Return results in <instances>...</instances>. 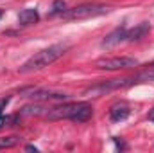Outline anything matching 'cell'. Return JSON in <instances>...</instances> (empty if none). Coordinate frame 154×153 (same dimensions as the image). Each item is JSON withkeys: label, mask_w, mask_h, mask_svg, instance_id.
<instances>
[{"label": "cell", "mask_w": 154, "mask_h": 153, "mask_svg": "<svg viewBox=\"0 0 154 153\" xmlns=\"http://www.w3.org/2000/svg\"><path fill=\"white\" fill-rule=\"evenodd\" d=\"M66 50H68V43H56V45H50V47H47V49L36 52L34 56H31V58L18 69V72H20V74H29V72L41 70V69L52 65L54 61H57Z\"/></svg>", "instance_id": "1"}, {"label": "cell", "mask_w": 154, "mask_h": 153, "mask_svg": "<svg viewBox=\"0 0 154 153\" xmlns=\"http://www.w3.org/2000/svg\"><path fill=\"white\" fill-rule=\"evenodd\" d=\"M109 13L108 5L102 4H82L77 5L74 9H66L61 16L66 20H82V18H91V16H99V15H106Z\"/></svg>", "instance_id": "2"}, {"label": "cell", "mask_w": 154, "mask_h": 153, "mask_svg": "<svg viewBox=\"0 0 154 153\" xmlns=\"http://www.w3.org/2000/svg\"><path fill=\"white\" fill-rule=\"evenodd\" d=\"M138 65V60L129 58V56H116V58H102L95 61L97 69L102 70H124V69H133Z\"/></svg>", "instance_id": "3"}, {"label": "cell", "mask_w": 154, "mask_h": 153, "mask_svg": "<svg viewBox=\"0 0 154 153\" xmlns=\"http://www.w3.org/2000/svg\"><path fill=\"white\" fill-rule=\"evenodd\" d=\"M20 96L23 97H32V99H41V101H65L68 96L65 92L57 90H41V88H23L20 90Z\"/></svg>", "instance_id": "4"}, {"label": "cell", "mask_w": 154, "mask_h": 153, "mask_svg": "<svg viewBox=\"0 0 154 153\" xmlns=\"http://www.w3.org/2000/svg\"><path fill=\"white\" fill-rule=\"evenodd\" d=\"M124 41H127V29L122 25V27H116L115 31H111L106 38L102 40L100 47L102 49H113V47L124 43Z\"/></svg>", "instance_id": "5"}, {"label": "cell", "mask_w": 154, "mask_h": 153, "mask_svg": "<svg viewBox=\"0 0 154 153\" xmlns=\"http://www.w3.org/2000/svg\"><path fill=\"white\" fill-rule=\"evenodd\" d=\"M91 115H93V108H91L90 103H77V108L74 112V115L70 117V121H74V122H86V121L91 119Z\"/></svg>", "instance_id": "6"}, {"label": "cell", "mask_w": 154, "mask_h": 153, "mask_svg": "<svg viewBox=\"0 0 154 153\" xmlns=\"http://www.w3.org/2000/svg\"><path fill=\"white\" fill-rule=\"evenodd\" d=\"M151 33V25L149 22H142L138 25H134L131 31H127V41H138V40L145 38Z\"/></svg>", "instance_id": "7"}, {"label": "cell", "mask_w": 154, "mask_h": 153, "mask_svg": "<svg viewBox=\"0 0 154 153\" xmlns=\"http://www.w3.org/2000/svg\"><path fill=\"white\" fill-rule=\"evenodd\" d=\"M39 20V13L34 7H27V9H22L20 15H18V22L20 25H32Z\"/></svg>", "instance_id": "8"}, {"label": "cell", "mask_w": 154, "mask_h": 153, "mask_svg": "<svg viewBox=\"0 0 154 153\" xmlns=\"http://www.w3.org/2000/svg\"><path fill=\"white\" fill-rule=\"evenodd\" d=\"M129 114H131V110H129L127 105H115V106L109 110V117H111L113 122H120V121L127 119Z\"/></svg>", "instance_id": "9"}, {"label": "cell", "mask_w": 154, "mask_h": 153, "mask_svg": "<svg viewBox=\"0 0 154 153\" xmlns=\"http://www.w3.org/2000/svg\"><path fill=\"white\" fill-rule=\"evenodd\" d=\"M134 83H143V81H154V65L151 69H145L143 72H138L136 76H133Z\"/></svg>", "instance_id": "10"}, {"label": "cell", "mask_w": 154, "mask_h": 153, "mask_svg": "<svg viewBox=\"0 0 154 153\" xmlns=\"http://www.w3.org/2000/svg\"><path fill=\"white\" fill-rule=\"evenodd\" d=\"M43 106L41 105H27L20 110V115H41L43 114Z\"/></svg>", "instance_id": "11"}, {"label": "cell", "mask_w": 154, "mask_h": 153, "mask_svg": "<svg viewBox=\"0 0 154 153\" xmlns=\"http://www.w3.org/2000/svg\"><path fill=\"white\" fill-rule=\"evenodd\" d=\"M18 137H14V135H11V137H4V139H0V150H5V148H13V146H16L18 144Z\"/></svg>", "instance_id": "12"}, {"label": "cell", "mask_w": 154, "mask_h": 153, "mask_svg": "<svg viewBox=\"0 0 154 153\" xmlns=\"http://www.w3.org/2000/svg\"><path fill=\"white\" fill-rule=\"evenodd\" d=\"M66 11V4L63 2V0H54V4H52V11H50V15H63Z\"/></svg>", "instance_id": "13"}, {"label": "cell", "mask_w": 154, "mask_h": 153, "mask_svg": "<svg viewBox=\"0 0 154 153\" xmlns=\"http://www.w3.org/2000/svg\"><path fill=\"white\" fill-rule=\"evenodd\" d=\"M115 142H116V146H118L120 150H125V148H127V146H125V142H124L120 137H115Z\"/></svg>", "instance_id": "14"}, {"label": "cell", "mask_w": 154, "mask_h": 153, "mask_svg": "<svg viewBox=\"0 0 154 153\" xmlns=\"http://www.w3.org/2000/svg\"><path fill=\"white\" fill-rule=\"evenodd\" d=\"M7 103H9V97H4V99H0V112L7 106Z\"/></svg>", "instance_id": "15"}, {"label": "cell", "mask_w": 154, "mask_h": 153, "mask_svg": "<svg viewBox=\"0 0 154 153\" xmlns=\"http://www.w3.org/2000/svg\"><path fill=\"white\" fill-rule=\"evenodd\" d=\"M5 124H7V117H4V115L0 114V128H2V126H5Z\"/></svg>", "instance_id": "16"}, {"label": "cell", "mask_w": 154, "mask_h": 153, "mask_svg": "<svg viewBox=\"0 0 154 153\" xmlns=\"http://www.w3.org/2000/svg\"><path fill=\"white\" fill-rule=\"evenodd\" d=\"M149 121H152V122H154V108L149 112Z\"/></svg>", "instance_id": "17"}, {"label": "cell", "mask_w": 154, "mask_h": 153, "mask_svg": "<svg viewBox=\"0 0 154 153\" xmlns=\"http://www.w3.org/2000/svg\"><path fill=\"white\" fill-rule=\"evenodd\" d=\"M27 151H38V148L36 146H27Z\"/></svg>", "instance_id": "18"}, {"label": "cell", "mask_w": 154, "mask_h": 153, "mask_svg": "<svg viewBox=\"0 0 154 153\" xmlns=\"http://www.w3.org/2000/svg\"><path fill=\"white\" fill-rule=\"evenodd\" d=\"M2 15H4V11H0V18H2Z\"/></svg>", "instance_id": "19"}]
</instances>
